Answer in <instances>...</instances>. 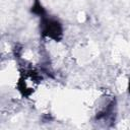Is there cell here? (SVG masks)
<instances>
[{
	"mask_svg": "<svg viewBox=\"0 0 130 130\" xmlns=\"http://www.w3.org/2000/svg\"><path fill=\"white\" fill-rule=\"evenodd\" d=\"M31 11H32L34 13L38 14V15H42V14L44 13V10H43V8H42L41 4L39 3V1H36L35 5L32 6V9H31Z\"/></svg>",
	"mask_w": 130,
	"mask_h": 130,
	"instance_id": "obj_2",
	"label": "cell"
},
{
	"mask_svg": "<svg viewBox=\"0 0 130 130\" xmlns=\"http://www.w3.org/2000/svg\"><path fill=\"white\" fill-rule=\"evenodd\" d=\"M42 31L45 36L54 39L59 40L62 36V27L59 22L52 19H44L42 22Z\"/></svg>",
	"mask_w": 130,
	"mask_h": 130,
	"instance_id": "obj_1",
	"label": "cell"
}]
</instances>
